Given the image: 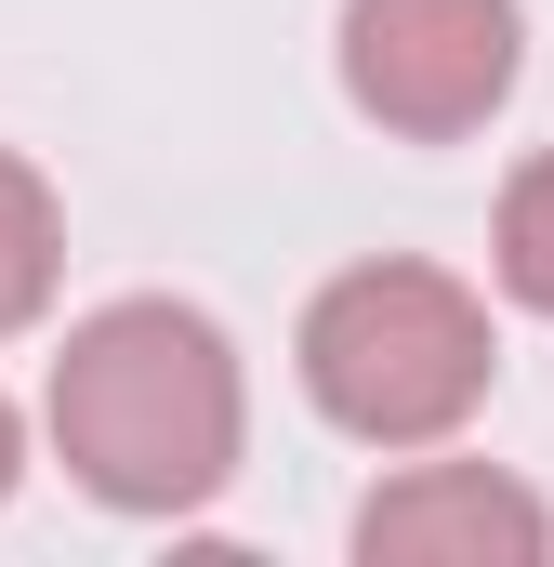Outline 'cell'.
<instances>
[{"label": "cell", "instance_id": "obj_1", "mask_svg": "<svg viewBox=\"0 0 554 567\" xmlns=\"http://www.w3.org/2000/svg\"><path fill=\"white\" fill-rule=\"evenodd\" d=\"M40 423H53V462L106 515H198L252 449V383L198 303L133 290V303H93L66 330Z\"/></svg>", "mask_w": 554, "mask_h": 567}, {"label": "cell", "instance_id": "obj_2", "mask_svg": "<svg viewBox=\"0 0 554 567\" xmlns=\"http://www.w3.org/2000/svg\"><path fill=\"white\" fill-rule=\"evenodd\" d=\"M290 357H304L317 423H343L357 449H435L502 383V330L449 265H343L304 303Z\"/></svg>", "mask_w": 554, "mask_h": 567}, {"label": "cell", "instance_id": "obj_3", "mask_svg": "<svg viewBox=\"0 0 554 567\" xmlns=\"http://www.w3.org/2000/svg\"><path fill=\"white\" fill-rule=\"evenodd\" d=\"M343 106L397 145L489 133L529 80V13L515 0H343Z\"/></svg>", "mask_w": 554, "mask_h": 567}, {"label": "cell", "instance_id": "obj_4", "mask_svg": "<svg viewBox=\"0 0 554 567\" xmlns=\"http://www.w3.org/2000/svg\"><path fill=\"white\" fill-rule=\"evenodd\" d=\"M357 555L370 567H542L554 515L542 488H515L489 462H410L357 502Z\"/></svg>", "mask_w": 554, "mask_h": 567}, {"label": "cell", "instance_id": "obj_5", "mask_svg": "<svg viewBox=\"0 0 554 567\" xmlns=\"http://www.w3.org/2000/svg\"><path fill=\"white\" fill-rule=\"evenodd\" d=\"M66 278V212H53V185L0 145V330H27L40 303Z\"/></svg>", "mask_w": 554, "mask_h": 567}, {"label": "cell", "instance_id": "obj_6", "mask_svg": "<svg viewBox=\"0 0 554 567\" xmlns=\"http://www.w3.org/2000/svg\"><path fill=\"white\" fill-rule=\"evenodd\" d=\"M489 278L515 290L529 317H554V145L502 185V212H489Z\"/></svg>", "mask_w": 554, "mask_h": 567}, {"label": "cell", "instance_id": "obj_7", "mask_svg": "<svg viewBox=\"0 0 554 567\" xmlns=\"http://www.w3.org/2000/svg\"><path fill=\"white\" fill-rule=\"evenodd\" d=\"M13 475H27V423H13V396H0V502H13Z\"/></svg>", "mask_w": 554, "mask_h": 567}]
</instances>
